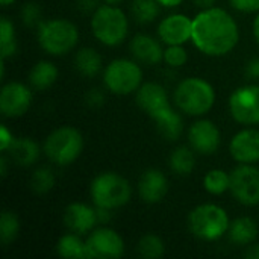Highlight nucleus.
Segmentation results:
<instances>
[{
  "mask_svg": "<svg viewBox=\"0 0 259 259\" xmlns=\"http://www.w3.org/2000/svg\"><path fill=\"white\" fill-rule=\"evenodd\" d=\"M246 76L252 80H259V58H252L246 65Z\"/></svg>",
  "mask_w": 259,
  "mask_h": 259,
  "instance_id": "58836bf2",
  "label": "nucleus"
},
{
  "mask_svg": "<svg viewBox=\"0 0 259 259\" xmlns=\"http://www.w3.org/2000/svg\"><path fill=\"white\" fill-rule=\"evenodd\" d=\"M87 252L88 258H120L124 253V241L114 229L97 228L87 238Z\"/></svg>",
  "mask_w": 259,
  "mask_h": 259,
  "instance_id": "9b49d317",
  "label": "nucleus"
},
{
  "mask_svg": "<svg viewBox=\"0 0 259 259\" xmlns=\"http://www.w3.org/2000/svg\"><path fill=\"white\" fill-rule=\"evenodd\" d=\"M159 6L161 5L158 0H134L131 5V12L138 23L146 24L156 20L161 11Z\"/></svg>",
  "mask_w": 259,
  "mask_h": 259,
  "instance_id": "cd10ccee",
  "label": "nucleus"
},
{
  "mask_svg": "<svg viewBox=\"0 0 259 259\" xmlns=\"http://www.w3.org/2000/svg\"><path fill=\"white\" fill-rule=\"evenodd\" d=\"M8 158L18 167H30L39 156V146L30 138H17L5 152Z\"/></svg>",
  "mask_w": 259,
  "mask_h": 259,
  "instance_id": "aec40b11",
  "label": "nucleus"
},
{
  "mask_svg": "<svg viewBox=\"0 0 259 259\" xmlns=\"http://www.w3.org/2000/svg\"><path fill=\"white\" fill-rule=\"evenodd\" d=\"M161 6H165V8H176L179 6L184 0H158Z\"/></svg>",
  "mask_w": 259,
  "mask_h": 259,
  "instance_id": "79ce46f5",
  "label": "nucleus"
},
{
  "mask_svg": "<svg viewBox=\"0 0 259 259\" xmlns=\"http://www.w3.org/2000/svg\"><path fill=\"white\" fill-rule=\"evenodd\" d=\"M228 235L237 246H250L258 237V225L250 217H238L231 223Z\"/></svg>",
  "mask_w": 259,
  "mask_h": 259,
  "instance_id": "412c9836",
  "label": "nucleus"
},
{
  "mask_svg": "<svg viewBox=\"0 0 259 259\" xmlns=\"http://www.w3.org/2000/svg\"><path fill=\"white\" fill-rule=\"evenodd\" d=\"M83 144V137L77 129L62 126L49 134L42 144V150L53 164L65 167L73 164L80 156Z\"/></svg>",
  "mask_w": 259,
  "mask_h": 259,
  "instance_id": "0eeeda50",
  "label": "nucleus"
},
{
  "mask_svg": "<svg viewBox=\"0 0 259 259\" xmlns=\"http://www.w3.org/2000/svg\"><path fill=\"white\" fill-rule=\"evenodd\" d=\"M168 165L175 173H178L181 176L191 175V171L196 168L194 150L191 147H187V146L176 147L168 158Z\"/></svg>",
  "mask_w": 259,
  "mask_h": 259,
  "instance_id": "a878e982",
  "label": "nucleus"
},
{
  "mask_svg": "<svg viewBox=\"0 0 259 259\" xmlns=\"http://www.w3.org/2000/svg\"><path fill=\"white\" fill-rule=\"evenodd\" d=\"M229 111L234 120L241 124H259V85L237 88L229 97Z\"/></svg>",
  "mask_w": 259,
  "mask_h": 259,
  "instance_id": "9d476101",
  "label": "nucleus"
},
{
  "mask_svg": "<svg viewBox=\"0 0 259 259\" xmlns=\"http://www.w3.org/2000/svg\"><path fill=\"white\" fill-rule=\"evenodd\" d=\"M105 3H108V5H118V3H121L123 0H103Z\"/></svg>",
  "mask_w": 259,
  "mask_h": 259,
  "instance_id": "a18cd8bd",
  "label": "nucleus"
},
{
  "mask_svg": "<svg viewBox=\"0 0 259 259\" xmlns=\"http://www.w3.org/2000/svg\"><path fill=\"white\" fill-rule=\"evenodd\" d=\"M244 256L249 259H259V244H250L244 252Z\"/></svg>",
  "mask_w": 259,
  "mask_h": 259,
  "instance_id": "ea45409f",
  "label": "nucleus"
},
{
  "mask_svg": "<svg viewBox=\"0 0 259 259\" xmlns=\"http://www.w3.org/2000/svg\"><path fill=\"white\" fill-rule=\"evenodd\" d=\"M158 35L167 46H184L191 41L193 20L184 14H171L161 20L158 26Z\"/></svg>",
  "mask_w": 259,
  "mask_h": 259,
  "instance_id": "4468645a",
  "label": "nucleus"
},
{
  "mask_svg": "<svg viewBox=\"0 0 259 259\" xmlns=\"http://www.w3.org/2000/svg\"><path fill=\"white\" fill-rule=\"evenodd\" d=\"M199 8H202V9H206V8H212L214 5H215V2L217 0H193Z\"/></svg>",
  "mask_w": 259,
  "mask_h": 259,
  "instance_id": "a19ab883",
  "label": "nucleus"
},
{
  "mask_svg": "<svg viewBox=\"0 0 259 259\" xmlns=\"http://www.w3.org/2000/svg\"><path fill=\"white\" fill-rule=\"evenodd\" d=\"M164 252H165V246H164L162 240L155 234L144 235L138 243V253L143 258H161L164 255Z\"/></svg>",
  "mask_w": 259,
  "mask_h": 259,
  "instance_id": "7c9ffc66",
  "label": "nucleus"
},
{
  "mask_svg": "<svg viewBox=\"0 0 259 259\" xmlns=\"http://www.w3.org/2000/svg\"><path fill=\"white\" fill-rule=\"evenodd\" d=\"M93 35L108 47L120 46L129 32L126 14L115 5H100L91 17Z\"/></svg>",
  "mask_w": 259,
  "mask_h": 259,
  "instance_id": "20e7f679",
  "label": "nucleus"
},
{
  "mask_svg": "<svg viewBox=\"0 0 259 259\" xmlns=\"http://www.w3.org/2000/svg\"><path fill=\"white\" fill-rule=\"evenodd\" d=\"M191 41L208 56H225L238 44L240 29L229 12L212 6L194 17Z\"/></svg>",
  "mask_w": 259,
  "mask_h": 259,
  "instance_id": "f257e3e1",
  "label": "nucleus"
},
{
  "mask_svg": "<svg viewBox=\"0 0 259 259\" xmlns=\"http://www.w3.org/2000/svg\"><path fill=\"white\" fill-rule=\"evenodd\" d=\"M168 193V179L158 168L146 170L138 181V194L146 203H159Z\"/></svg>",
  "mask_w": 259,
  "mask_h": 259,
  "instance_id": "a211bd4d",
  "label": "nucleus"
},
{
  "mask_svg": "<svg viewBox=\"0 0 259 259\" xmlns=\"http://www.w3.org/2000/svg\"><path fill=\"white\" fill-rule=\"evenodd\" d=\"M231 226L226 211L214 203L196 206L188 215L190 232L203 241H217L228 234Z\"/></svg>",
  "mask_w": 259,
  "mask_h": 259,
  "instance_id": "423d86ee",
  "label": "nucleus"
},
{
  "mask_svg": "<svg viewBox=\"0 0 259 259\" xmlns=\"http://www.w3.org/2000/svg\"><path fill=\"white\" fill-rule=\"evenodd\" d=\"M175 103L187 115L200 117L211 111L215 102V91L202 77H187L175 90Z\"/></svg>",
  "mask_w": 259,
  "mask_h": 259,
  "instance_id": "f03ea898",
  "label": "nucleus"
},
{
  "mask_svg": "<svg viewBox=\"0 0 259 259\" xmlns=\"http://www.w3.org/2000/svg\"><path fill=\"white\" fill-rule=\"evenodd\" d=\"M229 150L232 158L240 164H255L259 161V131L243 129L231 141Z\"/></svg>",
  "mask_w": 259,
  "mask_h": 259,
  "instance_id": "dca6fc26",
  "label": "nucleus"
},
{
  "mask_svg": "<svg viewBox=\"0 0 259 259\" xmlns=\"http://www.w3.org/2000/svg\"><path fill=\"white\" fill-rule=\"evenodd\" d=\"M32 103V91L21 82H9L0 91V111L5 117L17 118L27 112Z\"/></svg>",
  "mask_w": 259,
  "mask_h": 259,
  "instance_id": "f8f14e48",
  "label": "nucleus"
},
{
  "mask_svg": "<svg viewBox=\"0 0 259 259\" xmlns=\"http://www.w3.org/2000/svg\"><path fill=\"white\" fill-rule=\"evenodd\" d=\"M90 193L96 208L114 211L124 206L131 200L132 188L121 175L105 171L93 179Z\"/></svg>",
  "mask_w": 259,
  "mask_h": 259,
  "instance_id": "7ed1b4c3",
  "label": "nucleus"
},
{
  "mask_svg": "<svg viewBox=\"0 0 259 259\" xmlns=\"http://www.w3.org/2000/svg\"><path fill=\"white\" fill-rule=\"evenodd\" d=\"M159 134L168 140V141H176L184 131V121L182 117L179 115V112H176L173 108L167 109L165 112H162L161 115H158L156 118H153Z\"/></svg>",
  "mask_w": 259,
  "mask_h": 259,
  "instance_id": "5701e85b",
  "label": "nucleus"
},
{
  "mask_svg": "<svg viewBox=\"0 0 259 259\" xmlns=\"http://www.w3.org/2000/svg\"><path fill=\"white\" fill-rule=\"evenodd\" d=\"M103 83L109 93L117 96L137 93L143 85V70L132 59H114L103 70Z\"/></svg>",
  "mask_w": 259,
  "mask_h": 259,
  "instance_id": "6e6552de",
  "label": "nucleus"
},
{
  "mask_svg": "<svg viewBox=\"0 0 259 259\" xmlns=\"http://www.w3.org/2000/svg\"><path fill=\"white\" fill-rule=\"evenodd\" d=\"M222 141L219 127L211 120H197L188 131L190 147L200 155H212Z\"/></svg>",
  "mask_w": 259,
  "mask_h": 259,
  "instance_id": "ddd939ff",
  "label": "nucleus"
},
{
  "mask_svg": "<svg viewBox=\"0 0 259 259\" xmlns=\"http://www.w3.org/2000/svg\"><path fill=\"white\" fill-rule=\"evenodd\" d=\"M56 253L62 258H88L87 241L74 232L62 235L56 243Z\"/></svg>",
  "mask_w": 259,
  "mask_h": 259,
  "instance_id": "393cba45",
  "label": "nucleus"
},
{
  "mask_svg": "<svg viewBox=\"0 0 259 259\" xmlns=\"http://www.w3.org/2000/svg\"><path fill=\"white\" fill-rule=\"evenodd\" d=\"M129 50L138 62L147 65H153L164 61V49L161 47L158 39L146 33L135 35L129 42Z\"/></svg>",
  "mask_w": 259,
  "mask_h": 259,
  "instance_id": "6ab92c4d",
  "label": "nucleus"
},
{
  "mask_svg": "<svg viewBox=\"0 0 259 259\" xmlns=\"http://www.w3.org/2000/svg\"><path fill=\"white\" fill-rule=\"evenodd\" d=\"M253 35L259 44V14L255 17V21H253Z\"/></svg>",
  "mask_w": 259,
  "mask_h": 259,
  "instance_id": "c03bdc74",
  "label": "nucleus"
},
{
  "mask_svg": "<svg viewBox=\"0 0 259 259\" xmlns=\"http://www.w3.org/2000/svg\"><path fill=\"white\" fill-rule=\"evenodd\" d=\"M0 46H2V59L12 58L17 52V38L12 21L8 17L0 20Z\"/></svg>",
  "mask_w": 259,
  "mask_h": 259,
  "instance_id": "c85d7f7f",
  "label": "nucleus"
},
{
  "mask_svg": "<svg viewBox=\"0 0 259 259\" xmlns=\"http://www.w3.org/2000/svg\"><path fill=\"white\" fill-rule=\"evenodd\" d=\"M102 56L91 47L80 49L74 56V67L85 77L97 76L102 70Z\"/></svg>",
  "mask_w": 259,
  "mask_h": 259,
  "instance_id": "b1692460",
  "label": "nucleus"
},
{
  "mask_svg": "<svg viewBox=\"0 0 259 259\" xmlns=\"http://www.w3.org/2000/svg\"><path fill=\"white\" fill-rule=\"evenodd\" d=\"M85 102L88 106L91 108H99L103 105L105 102V94L102 93V90L99 88H91L87 94H85Z\"/></svg>",
  "mask_w": 259,
  "mask_h": 259,
  "instance_id": "c9c22d12",
  "label": "nucleus"
},
{
  "mask_svg": "<svg viewBox=\"0 0 259 259\" xmlns=\"http://www.w3.org/2000/svg\"><path fill=\"white\" fill-rule=\"evenodd\" d=\"M203 188L214 196H220L231 188V175L225 170L214 168L203 178Z\"/></svg>",
  "mask_w": 259,
  "mask_h": 259,
  "instance_id": "bb28decb",
  "label": "nucleus"
},
{
  "mask_svg": "<svg viewBox=\"0 0 259 259\" xmlns=\"http://www.w3.org/2000/svg\"><path fill=\"white\" fill-rule=\"evenodd\" d=\"M20 17H21V21L27 27H38L42 23V11H41L39 5L35 2H29V3L23 5V8L20 11Z\"/></svg>",
  "mask_w": 259,
  "mask_h": 259,
  "instance_id": "473e14b6",
  "label": "nucleus"
},
{
  "mask_svg": "<svg viewBox=\"0 0 259 259\" xmlns=\"http://www.w3.org/2000/svg\"><path fill=\"white\" fill-rule=\"evenodd\" d=\"M38 42L52 56H62L71 52L79 41V30L74 23L64 18L44 20L38 27Z\"/></svg>",
  "mask_w": 259,
  "mask_h": 259,
  "instance_id": "39448f33",
  "label": "nucleus"
},
{
  "mask_svg": "<svg viewBox=\"0 0 259 259\" xmlns=\"http://www.w3.org/2000/svg\"><path fill=\"white\" fill-rule=\"evenodd\" d=\"M64 223L74 234H88L99 223L97 208L80 202L70 203L64 212Z\"/></svg>",
  "mask_w": 259,
  "mask_h": 259,
  "instance_id": "f3484780",
  "label": "nucleus"
},
{
  "mask_svg": "<svg viewBox=\"0 0 259 259\" xmlns=\"http://www.w3.org/2000/svg\"><path fill=\"white\" fill-rule=\"evenodd\" d=\"M58 74H59L58 67L53 62L39 61L32 67V70L29 73V82H30L32 88L42 91V90L50 88L56 82Z\"/></svg>",
  "mask_w": 259,
  "mask_h": 259,
  "instance_id": "4be33fe9",
  "label": "nucleus"
},
{
  "mask_svg": "<svg viewBox=\"0 0 259 259\" xmlns=\"http://www.w3.org/2000/svg\"><path fill=\"white\" fill-rule=\"evenodd\" d=\"M231 193L244 206L259 205V168L253 164H240L231 173Z\"/></svg>",
  "mask_w": 259,
  "mask_h": 259,
  "instance_id": "1a4fd4ad",
  "label": "nucleus"
},
{
  "mask_svg": "<svg viewBox=\"0 0 259 259\" xmlns=\"http://www.w3.org/2000/svg\"><path fill=\"white\" fill-rule=\"evenodd\" d=\"M15 0H0V3L3 5V6H8V5H11V3H14Z\"/></svg>",
  "mask_w": 259,
  "mask_h": 259,
  "instance_id": "49530a36",
  "label": "nucleus"
},
{
  "mask_svg": "<svg viewBox=\"0 0 259 259\" xmlns=\"http://www.w3.org/2000/svg\"><path fill=\"white\" fill-rule=\"evenodd\" d=\"M14 140H15V138L12 137L11 131H9L5 124H2V126H0V149H2L3 153L11 147V144H12Z\"/></svg>",
  "mask_w": 259,
  "mask_h": 259,
  "instance_id": "e433bc0d",
  "label": "nucleus"
},
{
  "mask_svg": "<svg viewBox=\"0 0 259 259\" xmlns=\"http://www.w3.org/2000/svg\"><path fill=\"white\" fill-rule=\"evenodd\" d=\"M187 61H188V53L184 49V46H168L164 50V62L168 67L179 68L185 65Z\"/></svg>",
  "mask_w": 259,
  "mask_h": 259,
  "instance_id": "72a5a7b5",
  "label": "nucleus"
},
{
  "mask_svg": "<svg viewBox=\"0 0 259 259\" xmlns=\"http://www.w3.org/2000/svg\"><path fill=\"white\" fill-rule=\"evenodd\" d=\"M55 187V173L52 168L39 167L30 176V188L36 194H46Z\"/></svg>",
  "mask_w": 259,
  "mask_h": 259,
  "instance_id": "2f4dec72",
  "label": "nucleus"
},
{
  "mask_svg": "<svg viewBox=\"0 0 259 259\" xmlns=\"http://www.w3.org/2000/svg\"><path fill=\"white\" fill-rule=\"evenodd\" d=\"M137 103L152 120L171 108L165 88L156 82H146L138 88Z\"/></svg>",
  "mask_w": 259,
  "mask_h": 259,
  "instance_id": "2eb2a0df",
  "label": "nucleus"
},
{
  "mask_svg": "<svg viewBox=\"0 0 259 259\" xmlns=\"http://www.w3.org/2000/svg\"><path fill=\"white\" fill-rule=\"evenodd\" d=\"M20 232V220L11 211H3L0 217V240L3 246L11 244Z\"/></svg>",
  "mask_w": 259,
  "mask_h": 259,
  "instance_id": "c756f323",
  "label": "nucleus"
},
{
  "mask_svg": "<svg viewBox=\"0 0 259 259\" xmlns=\"http://www.w3.org/2000/svg\"><path fill=\"white\" fill-rule=\"evenodd\" d=\"M6 171H8V158L3 155L0 158V175H2V178L6 176Z\"/></svg>",
  "mask_w": 259,
  "mask_h": 259,
  "instance_id": "37998d69",
  "label": "nucleus"
},
{
  "mask_svg": "<svg viewBox=\"0 0 259 259\" xmlns=\"http://www.w3.org/2000/svg\"><path fill=\"white\" fill-rule=\"evenodd\" d=\"M229 2H231L232 8L240 12L252 14V12L259 11V0H229Z\"/></svg>",
  "mask_w": 259,
  "mask_h": 259,
  "instance_id": "f704fd0d",
  "label": "nucleus"
},
{
  "mask_svg": "<svg viewBox=\"0 0 259 259\" xmlns=\"http://www.w3.org/2000/svg\"><path fill=\"white\" fill-rule=\"evenodd\" d=\"M99 3H100L99 0H76L77 9L83 14H94L100 6Z\"/></svg>",
  "mask_w": 259,
  "mask_h": 259,
  "instance_id": "4c0bfd02",
  "label": "nucleus"
}]
</instances>
